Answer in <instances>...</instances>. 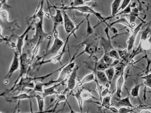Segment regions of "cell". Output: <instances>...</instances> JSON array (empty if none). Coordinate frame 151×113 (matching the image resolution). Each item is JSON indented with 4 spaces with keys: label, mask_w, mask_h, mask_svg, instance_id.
I'll return each mask as SVG.
<instances>
[{
    "label": "cell",
    "mask_w": 151,
    "mask_h": 113,
    "mask_svg": "<svg viewBox=\"0 0 151 113\" xmlns=\"http://www.w3.org/2000/svg\"><path fill=\"white\" fill-rule=\"evenodd\" d=\"M58 26V24H53V35L54 37V41H53V44L52 45V47L50 48L47 53L44 55L45 56L46 55H50V54H53L57 53L63 45L64 42L62 40L58 38V31L57 30V28Z\"/></svg>",
    "instance_id": "1"
},
{
    "label": "cell",
    "mask_w": 151,
    "mask_h": 113,
    "mask_svg": "<svg viewBox=\"0 0 151 113\" xmlns=\"http://www.w3.org/2000/svg\"><path fill=\"white\" fill-rule=\"evenodd\" d=\"M60 8L65 11L67 10H75L78 11L79 12L83 13L93 14L101 22H105V19H106L102 17L100 13L96 12L91 7H89L88 6L83 5L78 6V7H66L65 6V7H61Z\"/></svg>",
    "instance_id": "2"
},
{
    "label": "cell",
    "mask_w": 151,
    "mask_h": 113,
    "mask_svg": "<svg viewBox=\"0 0 151 113\" xmlns=\"http://www.w3.org/2000/svg\"><path fill=\"white\" fill-rule=\"evenodd\" d=\"M20 74L17 79H16L15 82L14 83V86L12 89L9 91H11L13 89L16 85L17 84V82H19V79L23 77L25 74H26L29 70V65L30 64V62H29V59L27 58V56L26 53H23L21 54L20 56Z\"/></svg>",
    "instance_id": "3"
},
{
    "label": "cell",
    "mask_w": 151,
    "mask_h": 113,
    "mask_svg": "<svg viewBox=\"0 0 151 113\" xmlns=\"http://www.w3.org/2000/svg\"><path fill=\"white\" fill-rule=\"evenodd\" d=\"M75 63L74 62H70L68 64L67 66L63 68V69L60 73V74L58 77V79L55 81H50L47 83H44L45 86H48L52 84H57V83H62L64 81V79L66 77V75L68 74H70V72H72L73 70L75 67Z\"/></svg>",
    "instance_id": "4"
},
{
    "label": "cell",
    "mask_w": 151,
    "mask_h": 113,
    "mask_svg": "<svg viewBox=\"0 0 151 113\" xmlns=\"http://www.w3.org/2000/svg\"><path fill=\"white\" fill-rule=\"evenodd\" d=\"M63 17H64V28H65V30L67 34L68 35L70 34L71 33L76 31L78 28V27H79V26L81 25V24L84 22V21L85 20V19H84L76 27H75L74 23L70 18L69 16L67 14V12H65V11H63Z\"/></svg>",
    "instance_id": "5"
},
{
    "label": "cell",
    "mask_w": 151,
    "mask_h": 113,
    "mask_svg": "<svg viewBox=\"0 0 151 113\" xmlns=\"http://www.w3.org/2000/svg\"><path fill=\"white\" fill-rule=\"evenodd\" d=\"M83 44H85V45L84 50L80 54H79V55L76 56V58L84 53L89 54L91 56H95L96 51L97 50V44H98V43H96V41L95 40L92 41H87V42H84L83 43Z\"/></svg>",
    "instance_id": "6"
},
{
    "label": "cell",
    "mask_w": 151,
    "mask_h": 113,
    "mask_svg": "<svg viewBox=\"0 0 151 113\" xmlns=\"http://www.w3.org/2000/svg\"><path fill=\"white\" fill-rule=\"evenodd\" d=\"M19 54L17 52H14L13 59L11 64L8 74L5 77V79H10L13 74L19 68V66L20 65V57H19Z\"/></svg>",
    "instance_id": "7"
},
{
    "label": "cell",
    "mask_w": 151,
    "mask_h": 113,
    "mask_svg": "<svg viewBox=\"0 0 151 113\" xmlns=\"http://www.w3.org/2000/svg\"><path fill=\"white\" fill-rule=\"evenodd\" d=\"M144 23V22H141L135 29H134V31L132 32V34L129 37V39L127 41V50L128 51H130V50L132 49V48H134V43H135V41H136V38L137 36L138 32L141 30ZM143 27H144V26H143Z\"/></svg>",
    "instance_id": "8"
},
{
    "label": "cell",
    "mask_w": 151,
    "mask_h": 113,
    "mask_svg": "<svg viewBox=\"0 0 151 113\" xmlns=\"http://www.w3.org/2000/svg\"><path fill=\"white\" fill-rule=\"evenodd\" d=\"M78 69H79V67L76 65L73 70L72 74L70 75V77L68 81V87L65 91H64L65 93H66V92L68 91H72L74 89V87L76 86V80L77 77V72Z\"/></svg>",
    "instance_id": "9"
},
{
    "label": "cell",
    "mask_w": 151,
    "mask_h": 113,
    "mask_svg": "<svg viewBox=\"0 0 151 113\" xmlns=\"http://www.w3.org/2000/svg\"><path fill=\"white\" fill-rule=\"evenodd\" d=\"M124 72L121 74L119 76L118 80L116 82V92H115V97L116 99L119 101L121 99V97L122 92V87H124Z\"/></svg>",
    "instance_id": "10"
},
{
    "label": "cell",
    "mask_w": 151,
    "mask_h": 113,
    "mask_svg": "<svg viewBox=\"0 0 151 113\" xmlns=\"http://www.w3.org/2000/svg\"><path fill=\"white\" fill-rule=\"evenodd\" d=\"M82 89L79 87L78 89H76L75 91L74 89L72 91H70V94H72V96L75 97L76 99H77L78 102V104L79 105V109L81 112V113H83V102L84 101L82 98L81 96V92L82 91Z\"/></svg>",
    "instance_id": "11"
},
{
    "label": "cell",
    "mask_w": 151,
    "mask_h": 113,
    "mask_svg": "<svg viewBox=\"0 0 151 113\" xmlns=\"http://www.w3.org/2000/svg\"><path fill=\"white\" fill-rule=\"evenodd\" d=\"M137 48L144 51H150L151 57V32L146 40L144 41H140L139 46Z\"/></svg>",
    "instance_id": "12"
},
{
    "label": "cell",
    "mask_w": 151,
    "mask_h": 113,
    "mask_svg": "<svg viewBox=\"0 0 151 113\" xmlns=\"http://www.w3.org/2000/svg\"><path fill=\"white\" fill-rule=\"evenodd\" d=\"M32 26L30 25L28 27L25 31L23 34L21 35L20 36L18 37L17 43V52L19 54V56H20L22 54V48L23 44V40H24V37L27 34L30 30H31Z\"/></svg>",
    "instance_id": "13"
},
{
    "label": "cell",
    "mask_w": 151,
    "mask_h": 113,
    "mask_svg": "<svg viewBox=\"0 0 151 113\" xmlns=\"http://www.w3.org/2000/svg\"><path fill=\"white\" fill-rule=\"evenodd\" d=\"M115 104L121 106H123L124 107H128V108H134V109H137V106H134L132 105V104L131 103L130 101V98L129 96L126 97L125 98L120 99L119 101H117Z\"/></svg>",
    "instance_id": "14"
},
{
    "label": "cell",
    "mask_w": 151,
    "mask_h": 113,
    "mask_svg": "<svg viewBox=\"0 0 151 113\" xmlns=\"http://www.w3.org/2000/svg\"><path fill=\"white\" fill-rule=\"evenodd\" d=\"M96 79V76H95V72H93L92 73L89 74L88 75L85 76L84 79H82L80 82H79L77 84L76 87H79L82 86L83 84H84L85 83H87V82H91L92 81H95Z\"/></svg>",
    "instance_id": "15"
},
{
    "label": "cell",
    "mask_w": 151,
    "mask_h": 113,
    "mask_svg": "<svg viewBox=\"0 0 151 113\" xmlns=\"http://www.w3.org/2000/svg\"><path fill=\"white\" fill-rule=\"evenodd\" d=\"M62 84H63V82H62V83H57L55 85H53L52 87H48L47 89H44V92L42 94V97L45 98L46 97L51 96V95H52L53 94H57V95L58 94V93L55 91V89L57 87H58L60 85Z\"/></svg>",
    "instance_id": "16"
},
{
    "label": "cell",
    "mask_w": 151,
    "mask_h": 113,
    "mask_svg": "<svg viewBox=\"0 0 151 113\" xmlns=\"http://www.w3.org/2000/svg\"><path fill=\"white\" fill-rule=\"evenodd\" d=\"M95 74L96 78L98 79V82L99 81V82L101 83L102 84L106 85L109 82L105 72L102 71L95 70Z\"/></svg>",
    "instance_id": "17"
},
{
    "label": "cell",
    "mask_w": 151,
    "mask_h": 113,
    "mask_svg": "<svg viewBox=\"0 0 151 113\" xmlns=\"http://www.w3.org/2000/svg\"><path fill=\"white\" fill-rule=\"evenodd\" d=\"M56 13L55 16H52V18L53 19V24H56L58 25L59 24H63L64 23V17L62 12L57 8L55 9Z\"/></svg>",
    "instance_id": "18"
},
{
    "label": "cell",
    "mask_w": 151,
    "mask_h": 113,
    "mask_svg": "<svg viewBox=\"0 0 151 113\" xmlns=\"http://www.w3.org/2000/svg\"><path fill=\"white\" fill-rule=\"evenodd\" d=\"M122 1L120 0H116L114 1L111 4V16L108 17V19H110L111 18L115 16L116 14H117V13L119 12V8L120 7V4H121Z\"/></svg>",
    "instance_id": "19"
},
{
    "label": "cell",
    "mask_w": 151,
    "mask_h": 113,
    "mask_svg": "<svg viewBox=\"0 0 151 113\" xmlns=\"http://www.w3.org/2000/svg\"><path fill=\"white\" fill-rule=\"evenodd\" d=\"M33 96H30L29 94L24 93L22 94H19L18 96H15V97H11L10 98L7 99V101L10 102H15L18 100H21V99H30Z\"/></svg>",
    "instance_id": "20"
},
{
    "label": "cell",
    "mask_w": 151,
    "mask_h": 113,
    "mask_svg": "<svg viewBox=\"0 0 151 113\" xmlns=\"http://www.w3.org/2000/svg\"><path fill=\"white\" fill-rule=\"evenodd\" d=\"M34 97L36 98V101H37L39 113H41L43 112V109L45 107L44 98L43 97H41L40 94H35Z\"/></svg>",
    "instance_id": "21"
},
{
    "label": "cell",
    "mask_w": 151,
    "mask_h": 113,
    "mask_svg": "<svg viewBox=\"0 0 151 113\" xmlns=\"http://www.w3.org/2000/svg\"><path fill=\"white\" fill-rule=\"evenodd\" d=\"M119 24H123L124 26L130 28L131 29H132L134 28L132 27V25H131V24H130V23L127 21V20L125 19V18L124 17L121 18L119 19V20H117L115 21L114 22L111 23L108 25V27H111L112 26H113V25H114V24H119Z\"/></svg>",
    "instance_id": "22"
},
{
    "label": "cell",
    "mask_w": 151,
    "mask_h": 113,
    "mask_svg": "<svg viewBox=\"0 0 151 113\" xmlns=\"http://www.w3.org/2000/svg\"><path fill=\"white\" fill-rule=\"evenodd\" d=\"M104 72L106 75L109 82H111L115 75V68L113 67H110L106 70H105Z\"/></svg>",
    "instance_id": "23"
},
{
    "label": "cell",
    "mask_w": 151,
    "mask_h": 113,
    "mask_svg": "<svg viewBox=\"0 0 151 113\" xmlns=\"http://www.w3.org/2000/svg\"><path fill=\"white\" fill-rule=\"evenodd\" d=\"M113 59L110 56H109L108 55H107L106 54L104 53V54L103 55L100 60L99 61L100 62L104 63L105 64H106L107 65H109L111 67L112 64L113 63Z\"/></svg>",
    "instance_id": "24"
},
{
    "label": "cell",
    "mask_w": 151,
    "mask_h": 113,
    "mask_svg": "<svg viewBox=\"0 0 151 113\" xmlns=\"http://www.w3.org/2000/svg\"><path fill=\"white\" fill-rule=\"evenodd\" d=\"M111 98V96H105L102 99L101 105V108H104L105 109H108V107L111 106V104H110V100Z\"/></svg>",
    "instance_id": "25"
},
{
    "label": "cell",
    "mask_w": 151,
    "mask_h": 113,
    "mask_svg": "<svg viewBox=\"0 0 151 113\" xmlns=\"http://www.w3.org/2000/svg\"><path fill=\"white\" fill-rule=\"evenodd\" d=\"M105 53L113 59H115V60H119L120 59V58L119 55V52L117 50L112 49L110 50V51L107 52Z\"/></svg>",
    "instance_id": "26"
},
{
    "label": "cell",
    "mask_w": 151,
    "mask_h": 113,
    "mask_svg": "<svg viewBox=\"0 0 151 113\" xmlns=\"http://www.w3.org/2000/svg\"><path fill=\"white\" fill-rule=\"evenodd\" d=\"M142 84H137L132 88L131 91V94L132 98H139V89Z\"/></svg>",
    "instance_id": "27"
},
{
    "label": "cell",
    "mask_w": 151,
    "mask_h": 113,
    "mask_svg": "<svg viewBox=\"0 0 151 113\" xmlns=\"http://www.w3.org/2000/svg\"><path fill=\"white\" fill-rule=\"evenodd\" d=\"M81 96H82V98L84 101H85V100L90 99H98L97 98L94 97V96H92L91 94H90L89 92H87V91H84L83 89L82 92H81Z\"/></svg>",
    "instance_id": "28"
},
{
    "label": "cell",
    "mask_w": 151,
    "mask_h": 113,
    "mask_svg": "<svg viewBox=\"0 0 151 113\" xmlns=\"http://www.w3.org/2000/svg\"><path fill=\"white\" fill-rule=\"evenodd\" d=\"M90 14H88L87 16H86V20L87 21V36L89 35H92L94 33V31L93 29L91 27V25L90 23L89 19V17Z\"/></svg>",
    "instance_id": "29"
},
{
    "label": "cell",
    "mask_w": 151,
    "mask_h": 113,
    "mask_svg": "<svg viewBox=\"0 0 151 113\" xmlns=\"http://www.w3.org/2000/svg\"><path fill=\"white\" fill-rule=\"evenodd\" d=\"M110 67V66L107 65L106 64L99 62L98 64H97V66L96 67V70L103 72V71L106 70L107 69H108Z\"/></svg>",
    "instance_id": "30"
},
{
    "label": "cell",
    "mask_w": 151,
    "mask_h": 113,
    "mask_svg": "<svg viewBox=\"0 0 151 113\" xmlns=\"http://www.w3.org/2000/svg\"><path fill=\"white\" fill-rule=\"evenodd\" d=\"M132 1H131V3H129L128 6H127L126 8H125L124 10L122 11L120 13H117V14L115 15V16L117 15H124V14H128L132 13V8H131V6H132Z\"/></svg>",
    "instance_id": "31"
},
{
    "label": "cell",
    "mask_w": 151,
    "mask_h": 113,
    "mask_svg": "<svg viewBox=\"0 0 151 113\" xmlns=\"http://www.w3.org/2000/svg\"><path fill=\"white\" fill-rule=\"evenodd\" d=\"M136 109L128 108L122 107L119 110V113H134V111Z\"/></svg>",
    "instance_id": "32"
},
{
    "label": "cell",
    "mask_w": 151,
    "mask_h": 113,
    "mask_svg": "<svg viewBox=\"0 0 151 113\" xmlns=\"http://www.w3.org/2000/svg\"><path fill=\"white\" fill-rule=\"evenodd\" d=\"M45 86L44 83L41 82H38L35 85L34 91L35 92H42V87Z\"/></svg>",
    "instance_id": "33"
},
{
    "label": "cell",
    "mask_w": 151,
    "mask_h": 113,
    "mask_svg": "<svg viewBox=\"0 0 151 113\" xmlns=\"http://www.w3.org/2000/svg\"><path fill=\"white\" fill-rule=\"evenodd\" d=\"M87 2V1H81V0H77V1H74L71 3L70 7H78L83 6L85 2Z\"/></svg>",
    "instance_id": "34"
},
{
    "label": "cell",
    "mask_w": 151,
    "mask_h": 113,
    "mask_svg": "<svg viewBox=\"0 0 151 113\" xmlns=\"http://www.w3.org/2000/svg\"><path fill=\"white\" fill-rule=\"evenodd\" d=\"M131 1L129 0H124L122 2V4L120 5L119 8V11L124 10V9L128 6L129 3H131Z\"/></svg>",
    "instance_id": "35"
},
{
    "label": "cell",
    "mask_w": 151,
    "mask_h": 113,
    "mask_svg": "<svg viewBox=\"0 0 151 113\" xmlns=\"http://www.w3.org/2000/svg\"><path fill=\"white\" fill-rule=\"evenodd\" d=\"M144 79L145 82H144V84L145 86H147L148 87H150L151 89V79Z\"/></svg>",
    "instance_id": "36"
},
{
    "label": "cell",
    "mask_w": 151,
    "mask_h": 113,
    "mask_svg": "<svg viewBox=\"0 0 151 113\" xmlns=\"http://www.w3.org/2000/svg\"><path fill=\"white\" fill-rule=\"evenodd\" d=\"M109 93V88L108 87H107L106 89H105L103 90L101 94L102 99V97H105V96H106L107 94Z\"/></svg>",
    "instance_id": "37"
},
{
    "label": "cell",
    "mask_w": 151,
    "mask_h": 113,
    "mask_svg": "<svg viewBox=\"0 0 151 113\" xmlns=\"http://www.w3.org/2000/svg\"><path fill=\"white\" fill-rule=\"evenodd\" d=\"M107 109L110 110V111H111L113 113H119V110H117L116 108H114V107H112L110 106L109 107H108Z\"/></svg>",
    "instance_id": "38"
},
{
    "label": "cell",
    "mask_w": 151,
    "mask_h": 113,
    "mask_svg": "<svg viewBox=\"0 0 151 113\" xmlns=\"http://www.w3.org/2000/svg\"><path fill=\"white\" fill-rule=\"evenodd\" d=\"M141 79H151V73L149 74H147V75H146V76H144V77H141Z\"/></svg>",
    "instance_id": "39"
},
{
    "label": "cell",
    "mask_w": 151,
    "mask_h": 113,
    "mask_svg": "<svg viewBox=\"0 0 151 113\" xmlns=\"http://www.w3.org/2000/svg\"><path fill=\"white\" fill-rule=\"evenodd\" d=\"M151 113V111L148 110H143L142 111L140 112L139 113Z\"/></svg>",
    "instance_id": "40"
},
{
    "label": "cell",
    "mask_w": 151,
    "mask_h": 113,
    "mask_svg": "<svg viewBox=\"0 0 151 113\" xmlns=\"http://www.w3.org/2000/svg\"><path fill=\"white\" fill-rule=\"evenodd\" d=\"M151 23V20L148 23V24H150V23Z\"/></svg>",
    "instance_id": "41"
},
{
    "label": "cell",
    "mask_w": 151,
    "mask_h": 113,
    "mask_svg": "<svg viewBox=\"0 0 151 113\" xmlns=\"http://www.w3.org/2000/svg\"><path fill=\"white\" fill-rule=\"evenodd\" d=\"M86 113H89V112H88V111Z\"/></svg>",
    "instance_id": "42"
},
{
    "label": "cell",
    "mask_w": 151,
    "mask_h": 113,
    "mask_svg": "<svg viewBox=\"0 0 151 113\" xmlns=\"http://www.w3.org/2000/svg\"></svg>",
    "instance_id": "43"
}]
</instances>
